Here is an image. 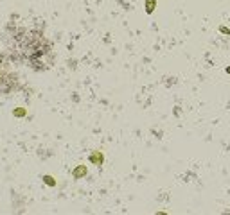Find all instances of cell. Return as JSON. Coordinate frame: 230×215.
<instances>
[{
    "label": "cell",
    "mask_w": 230,
    "mask_h": 215,
    "mask_svg": "<svg viewBox=\"0 0 230 215\" xmlns=\"http://www.w3.org/2000/svg\"><path fill=\"white\" fill-rule=\"evenodd\" d=\"M0 40L4 43V50L14 64L27 66L34 72H45L54 66V45L45 36L43 29L34 23L14 16L11 22H7Z\"/></svg>",
    "instance_id": "6da1fadb"
},
{
    "label": "cell",
    "mask_w": 230,
    "mask_h": 215,
    "mask_svg": "<svg viewBox=\"0 0 230 215\" xmlns=\"http://www.w3.org/2000/svg\"><path fill=\"white\" fill-rule=\"evenodd\" d=\"M20 88V75L14 72L11 57L6 50H0V95H13Z\"/></svg>",
    "instance_id": "7a4b0ae2"
}]
</instances>
